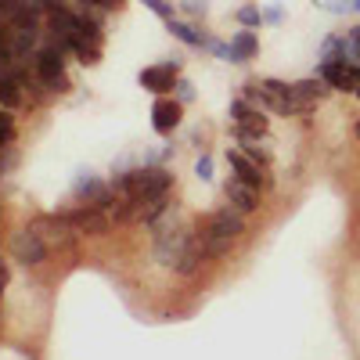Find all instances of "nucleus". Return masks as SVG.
Returning a JSON list of instances; mask_svg holds the SVG:
<instances>
[{"mask_svg": "<svg viewBox=\"0 0 360 360\" xmlns=\"http://www.w3.org/2000/svg\"><path fill=\"white\" fill-rule=\"evenodd\" d=\"M152 234H155V259H159L162 266L173 270V263L180 259V252L188 249L191 234H188V231H180V227H155Z\"/></svg>", "mask_w": 360, "mask_h": 360, "instance_id": "obj_1", "label": "nucleus"}, {"mask_svg": "<svg viewBox=\"0 0 360 360\" xmlns=\"http://www.w3.org/2000/svg\"><path fill=\"white\" fill-rule=\"evenodd\" d=\"M11 256H15L18 263H25V266H37V263H44V256H47V242L40 238L37 227H25V231H18V234L11 238Z\"/></svg>", "mask_w": 360, "mask_h": 360, "instance_id": "obj_2", "label": "nucleus"}, {"mask_svg": "<svg viewBox=\"0 0 360 360\" xmlns=\"http://www.w3.org/2000/svg\"><path fill=\"white\" fill-rule=\"evenodd\" d=\"M37 76L51 86V90H65L69 79H65V58L58 47H44L37 54Z\"/></svg>", "mask_w": 360, "mask_h": 360, "instance_id": "obj_3", "label": "nucleus"}, {"mask_svg": "<svg viewBox=\"0 0 360 360\" xmlns=\"http://www.w3.org/2000/svg\"><path fill=\"white\" fill-rule=\"evenodd\" d=\"M317 76L332 90H356V65L346 62V58H328V62H321Z\"/></svg>", "mask_w": 360, "mask_h": 360, "instance_id": "obj_4", "label": "nucleus"}, {"mask_svg": "<svg viewBox=\"0 0 360 360\" xmlns=\"http://www.w3.org/2000/svg\"><path fill=\"white\" fill-rule=\"evenodd\" d=\"M141 86L144 90H152V94H169V90L176 86V62H159V65H148L141 69Z\"/></svg>", "mask_w": 360, "mask_h": 360, "instance_id": "obj_5", "label": "nucleus"}, {"mask_svg": "<svg viewBox=\"0 0 360 360\" xmlns=\"http://www.w3.org/2000/svg\"><path fill=\"white\" fill-rule=\"evenodd\" d=\"M224 195H227V202H231V209H238V213H256L259 209V188H252V184H245V180H238V176H231L227 184H224Z\"/></svg>", "mask_w": 360, "mask_h": 360, "instance_id": "obj_6", "label": "nucleus"}, {"mask_svg": "<svg viewBox=\"0 0 360 360\" xmlns=\"http://www.w3.org/2000/svg\"><path fill=\"white\" fill-rule=\"evenodd\" d=\"M65 217H69L72 231H79V234H105L112 227V220L94 205H76L72 213H65Z\"/></svg>", "mask_w": 360, "mask_h": 360, "instance_id": "obj_7", "label": "nucleus"}, {"mask_svg": "<svg viewBox=\"0 0 360 360\" xmlns=\"http://www.w3.org/2000/svg\"><path fill=\"white\" fill-rule=\"evenodd\" d=\"M227 162H231V169H234L238 180H245V184H252V188H266V173H263L259 162H252L245 152H238V148H227Z\"/></svg>", "mask_w": 360, "mask_h": 360, "instance_id": "obj_8", "label": "nucleus"}, {"mask_svg": "<svg viewBox=\"0 0 360 360\" xmlns=\"http://www.w3.org/2000/svg\"><path fill=\"white\" fill-rule=\"evenodd\" d=\"M152 127H155V134H173L180 127V101L159 98L152 105Z\"/></svg>", "mask_w": 360, "mask_h": 360, "instance_id": "obj_9", "label": "nucleus"}, {"mask_svg": "<svg viewBox=\"0 0 360 360\" xmlns=\"http://www.w3.org/2000/svg\"><path fill=\"white\" fill-rule=\"evenodd\" d=\"M256 51H259V40H256L252 29H238V33L231 37V44H227V62L242 65V62H249Z\"/></svg>", "mask_w": 360, "mask_h": 360, "instance_id": "obj_10", "label": "nucleus"}, {"mask_svg": "<svg viewBox=\"0 0 360 360\" xmlns=\"http://www.w3.org/2000/svg\"><path fill=\"white\" fill-rule=\"evenodd\" d=\"M231 115H234V127L252 130V134H266V115L259 108H252L249 101H234L231 105Z\"/></svg>", "mask_w": 360, "mask_h": 360, "instance_id": "obj_11", "label": "nucleus"}, {"mask_svg": "<svg viewBox=\"0 0 360 360\" xmlns=\"http://www.w3.org/2000/svg\"><path fill=\"white\" fill-rule=\"evenodd\" d=\"M292 86H295V105H299V112H310V108L324 98V90H328L324 79H303V83H292Z\"/></svg>", "mask_w": 360, "mask_h": 360, "instance_id": "obj_12", "label": "nucleus"}, {"mask_svg": "<svg viewBox=\"0 0 360 360\" xmlns=\"http://www.w3.org/2000/svg\"><path fill=\"white\" fill-rule=\"evenodd\" d=\"M105 191V184H101V180L98 176H79L76 180V188H72V195H76V202H83V205H94V198Z\"/></svg>", "mask_w": 360, "mask_h": 360, "instance_id": "obj_13", "label": "nucleus"}, {"mask_svg": "<svg viewBox=\"0 0 360 360\" xmlns=\"http://www.w3.org/2000/svg\"><path fill=\"white\" fill-rule=\"evenodd\" d=\"M166 25H169V33H173L176 40H184L188 47H209V40H205V37L198 33L195 25H188V22H176V18H169Z\"/></svg>", "mask_w": 360, "mask_h": 360, "instance_id": "obj_14", "label": "nucleus"}, {"mask_svg": "<svg viewBox=\"0 0 360 360\" xmlns=\"http://www.w3.org/2000/svg\"><path fill=\"white\" fill-rule=\"evenodd\" d=\"M22 98V90H18V79L15 76H0V101H4L8 108H15Z\"/></svg>", "mask_w": 360, "mask_h": 360, "instance_id": "obj_15", "label": "nucleus"}, {"mask_svg": "<svg viewBox=\"0 0 360 360\" xmlns=\"http://www.w3.org/2000/svg\"><path fill=\"white\" fill-rule=\"evenodd\" d=\"M346 62L360 65V29H349V37H346Z\"/></svg>", "mask_w": 360, "mask_h": 360, "instance_id": "obj_16", "label": "nucleus"}, {"mask_svg": "<svg viewBox=\"0 0 360 360\" xmlns=\"http://www.w3.org/2000/svg\"><path fill=\"white\" fill-rule=\"evenodd\" d=\"M242 152H245L252 162H259V166H266V162H270V152H266V148H263L259 141H252V144H242Z\"/></svg>", "mask_w": 360, "mask_h": 360, "instance_id": "obj_17", "label": "nucleus"}, {"mask_svg": "<svg viewBox=\"0 0 360 360\" xmlns=\"http://www.w3.org/2000/svg\"><path fill=\"white\" fill-rule=\"evenodd\" d=\"M11 137H15V119L8 112H0V148L11 144Z\"/></svg>", "mask_w": 360, "mask_h": 360, "instance_id": "obj_18", "label": "nucleus"}, {"mask_svg": "<svg viewBox=\"0 0 360 360\" xmlns=\"http://www.w3.org/2000/svg\"><path fill=\"white\" fill-rule=\"evenodd\" d=\"M144 4L152 8V11L159 15V18H166V22L173 18V4H169V0H144Z\"/></svg>", "mask_w": 360, "mask_h": 360, "instance_id": "obj_19", "label": "nucleus"}, {"mask_svg": "<svg viewBox=\"0 0 360 360\" xmlns=\"http://www.w3.org/2000/svg\"><path fill=\"white\" fill-rule=\"evenodd\" d=\"M238 22H242V25H259L263 22V15H259V8H242V11H238Z\"/></svg>", "mask_w": 360, "mask_h": 360, "instance_id": "obj_20", "label": "nucleus"}, {"mask_svg": "<svg viewBox=\"0 0 360 360\" xmlns=\"http://www.w3.org/2000/svg\"><path fill=\"white\" fill-rule=\"evenodd\" d=\"M195 173H198L202 180H213V159L202 155V159H198V166H195Z\"/></svg>", "mask_w": 360, "mask_h": 360, "instance_id": "obj_21", "label": "nucleus"}, {"mask_svg": "<svg viewBox=\"0 0 360 360\" xmlns=\"http://www.w3.org/2000/svg\"><path fill=\"white\" fill-rule=\"evenodd\" d=\"M83 4H94L101 11H119V8H123V0H83Z\"/></svg>", "mask_w": 360, "mask_h": 360, "instance_id": "obj_22", "label": "nucleus"}, {"mask_svg": "<svg viewBox=\"0 0 360 360\" xmlns=\"http://www.w3.org/2000/svg\"><path fill=\"white\" fill-rule=\"evenodd\" d=\"M4 285H8V263L0 259V295H4Z\"/></svg>", "mask_w": 360, "mask_h": 360, "instance_id": "obj_23", "label": "nucleus"}, {"mask_svg": "<svg viewBox=\"0 0 360 360\" xmlns=\"http://www.w3.org/2000/svg\"><path fill=\"white\" fill-rule=\"evenodd\" d=\"M180 86V101H191V83H176Z\"/></svg>", "mask_w": 360, "mask_h": 360, "instance_id": "obj_24", "label": "nucleus"}, {"mask_svg": "<svg viewBox=\"0 0 360 360\" xmlns=\"http://www.w3.org/2000/svg\"><path fill=\"white\" fill-rule=\"evenodd\" d=\"M353 134H356V141H360V123H356V127H353Z\"/></svg>", "mask_w": 360, "mask_h": 360, "instance_id": "obj_25", "label": "nucleus"}]
</instances>
